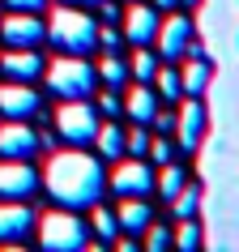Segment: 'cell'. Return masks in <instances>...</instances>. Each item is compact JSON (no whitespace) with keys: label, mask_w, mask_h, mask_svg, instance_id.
<instances>
[{"label":"cell","mask_w":239,"mask_h":252,"mask_svg":"<svg viewBox=\"0 0 239 252\" xmlns=\"http://www.w3.org/2000/svg\"><path fill=\"white\" fill-rule=\"evenodd\" d=\"M43 184H47V192H52L56 205H64V210H90L94 201L103 197V162L94 158V154H86V150H60V154H52L47 158V171L39 175Z\"/></svg>","instance_id":"obj_1"},{"label":"cell","mask_w":239,"mask_h":252,"mask_svg":"<svg viewBox=\"0 0 239 252\" xmlns=\"http://www.w3.org/2000/svg\"><path fill=\"white\" fill-rule=\"evenodd\" d=\"M47 26V34L43 39L52 43L56 52H73V56H86L94 52V34H98V26H94L90 13H81V9H52V17L43 22Z\"/></svg>","instance_id":"obj_2"},{"label":"cell","mask_w":239,"mask_h":252,"mask_svg":"<svg viewBox=\"0 0 239 252\" xmlns=\"http://www.w3.org/2000/svg\"><path fill=\"white\" fill-rule=\"evenodd\" d=\"M43 73H47L52 94H60V98H90L94 86H98L94 64L86 56H73V52H60L52 64H43Z\"/></svg>","instance_id":"obj_3"},{"label":"cell","mask_w":239,"mask_h":252,"mask_svg":"<svg viewBox=\"0 0 239 252\" xmlns=\"http://www.w3.org/2000/svg\"><path fill=\"white\" fill-rule=\"evenodd\" d=\"M86 239H90V231L73 210H52L39 218V244L47 252H81Z\"/></svg>","instance_id":"obj_4"},{"label":"cell","mask_w":239,"mask_h":252,"mask_svg":"<svg viewBox=\"0 0 239 252\" xmlns=\"http://www.w3.org/2000/svg\"><path fill=\"white\" fill-rule=\"evenodd\" d=\"M56 133L68 146H90L98 133V107H90L86 98H60L56 107Z\"/></svg>","instance_id":"obj_5"},{"label":"cell","mask_w":239,"mask_h":252,"mask_svg":"<svg viewBox=\"0 0 239 252\" xmlns=\"http://www.w3.org/2000/svg\"><path fill=\"white\" fill-rule=\"evenodd\" d=\"M107 184L116 188L120 197H149V192H154V171H149L141 158H120Z\"/></svg>","instance_id":"obj_6"},{"label":"cell","mask_w":239,"mask_h":252,"mask_svg":"<svg viewBox=\"0 0 239 252\" xmlns=\"http://www.w3.org/2000/svg\"><path fill=\"white\" fill-rule=\"evenodd\" d=\"M120 34H124V43H133V47H146V43H154V34H158V9H154V4H141V0H133V4L124 9Z\"/></svg>","instance_id":"obj_7"},{"label":"cell","mask_w":239,"mask_h":252,"mask_svg":"<svg viewBox=\"0 0 239 252\" xmlns=\"http://www.w3.org/2000/svg\"><path fill=\"white\" fill-rule=\"evenodd\" d=\"M154 43H158V56H162V60L175 64V60L188 52V43H192V22L179 17V13L158 17V34H154Z\"/></svg>","instance_id":"obj_8"},{"label":"cell","mask_w":239,"mask_h":252,"mask_svg":"<svg viewBox=\"0 0 239 252\" xmlns=\"http://www.w3.org/2000/svg\"><path fill=\"white\" fill-rule=\"evenodd\" d=\"M43 34H47V26L30 9H13V13L0 22V39L9 43V47H34V43H43Z\"/></svg>","instance_id":"obj_9"},{"label":"cell","mask_w":239,"mask_h":252,"mask_svg":"<svg viewBox=\"0 0 239 252\" xmlns=\"http://www.w3.org/2000/svg\"><path fill=\"white\" fill-rule=\"evenodd\" d=\"M34 188H39V171L26 158H0V197L26 201Z\"/></svg>","instance_id":"obj_10"},{"label":"cell","mask_w":239,"mask_h":252,"mask_svg":"<svg viewBox=\"0 0 239 252\" xmlns=\"http://www.w3.org/2000/svg\"><path fill=\"white\" fill-rule=\"evenodd\" d=\"M34 226V210L26 201H13V197H0V244H22Z\"/></svg>","instance_id":"obj_11"},{"label":"cell","mask_w":239,"mask_h":252,"mask_svg":"<svg viewBox=\"0 0 239 252\" xmlns=\"http://www.w3.org/2000/svg\"><path fill=\"white\" fill-rule=\"evenodd\" d=\"M39 150V137L26 120H4L0 124V158H30Z\"/></svg>","instance_id":"obj_12"},{"label":"cell","mask_w":239,"mask_h":252,"mask_svg":"<svg viewBox=\"0 0 239 252\" xmlns=\"http://www.w3.org/2000/svg\"><path fill=\"white\" fill-rule=\"evenodd\" d=\"M0 111L9 120H30V116H39V94L26 81H4L0 86Z\"/></svg>","instance_id":"obj_13"},{"label":"cell","mask_w":239,"mask_h":252,"mask_svg":"<svg viewBox=\"0 0 239 252\" xmlns=\"http://www.w3.org/2000/svg\"><path fill=\"white\" fill-rule=\"evenodd\" d=\"M201 128H205V107L197 103V94H188V103L175 111V141L184 150L201 146Z\"/></svg>","instance_id":"obj_14"},{"label":"cell","mask_w":239,"mask_h":252,"mask_svg":"<svg viewBox=\"0 0 239 252\" xmlns=\"http://www.w3.org/2000/svg\"><path fill=\"white\" fill-rule=\"evenodd\" d=\"M0 73L9 81H30L43 73V56L34 47H9V52L0 56Z\"/></svg>","instance_id":"obj_15"},{"label":"cell","mask_w":239,"mask_h":252,"mask_svg":"<svg viewBox=\"0 0 239 252\" xmlns=\"http://www.w3.org/2000/svg\"><path fill=\"white\" fill-rule=\"evenodd\" d=\"M154 111H158V98L149 90V81H133L124 90V116H133V124H149Z\"/></svg>","instance_id":"obj_16"},{"label":"cell","mask_w":239,"mask_h":252,"mask_svg":"<svg viewBox=\"0 0 239 252\" xmlns=\"http://www.w3.org/2000/svg\"><path fill=\"white\" fill-rule=\"evenodd\" d=\"M116 222H120V231H128V235H141V231L154 222V210L146 205V197H124V205L116 210Z\"/></svg>","instance_id":"obj_17"},{"label":"cell","mask_w":239,"mask_h":252,"mask_svg":"<svg viewBox=\"0 0 239 252\" xmlns=\"http://www.w3.org/2000/svg\"><path fill=\"white\" fill-rule=\"evenodd\" d=\"M179 86H184V94H205V86H209L205 56H188V64L179 68Z\"/></svg>","instance_id":"obj_18"},{"label":"cell","mask_w":239,"mask_h":252,"mask_svg":"<svg viewBox=\"0 0 239 252\" xmlns=\"http://www.w3.org/2000/svg\"><path fill=\"white\" fill-rule=\"evenodd\" d=\"M94 73L103 77V86H111V90H120L124 81H128V64L124 60H116V52H103V60L94 64Z\"/></svg>","instance_id":"obj_19"},{"label":"cell","mask_w":239,"mask_h":252,"mask_svg":"<svg viewBox=\"0 0 239 252\" xmlns=\"http://www.w3.org/2000/svg\"><path fill=\"white\" fill-rule=\"evenodd\" d=\"M94 146H98V154H103V158H120V154H124V133H120L116 124H98Z\"/></svg>","instance_id":"obj_20"},{"label":"cell","mask_w":239,"mask_h":252,"mask_svg":"<svg viewBox=\"0 0 239 252\" xmlns=\"http://www.w3.org/2000/svg\"><path fill=\"white\" fill-rule=\"evenodd\" d=\"M171 210H175V218H197V210H201V188H197V184H184V188L171 197Z\"/></svg>","instance_id":"obj_21"},{"label":"cell","mask_w":239,"mask_h":252,"mask_svg":"<svg viewBox=\"0 0 239 252\" xmlns=\"http://www.w3.org/2000/svg\"><path fill=\"white\" fill-rule=\"evenodd\" d=\"M184 184H188V175L179 171V167H171V162H162V171L154 175V188H158V192H162L167 201H171V197H175V192H179Z\"/></svg>","instance_id":"obj_22"},{"label":"cell","mask_w":239,"mask_h":252,"mask_svg":"<svg viewBox=\"0 0 239 252\" xmlns=\"http://www.w3.org/2000/svg\"><path fill=\"white\" fill-rule=\"evenodd\" d=\"M90 226H94V235L103 239V244H107V239H116V235H120V222H116V214H111V210H103V205H98V201H94Z\"/></svg>","instance_id":"obj_23"},{"label":"cell","mask_w":239,"mask_h":252,"mask_svg":"<svg viewBox=\"0 0 239 252\" xmlns=\"http://www.w3.org/2000/svg\"><path fill=\"white\" fill-rule=\"evenodd\" d=\"M158 73V60H154V52H146V47H137L133 60H128V77L133 81H149Z\"/></svg>","instance_id":"obj_24"},{"label":"cell","mask_w":239,"mask_h":252,"mask_svg":"<svg viewBox=\"0 0 239 252\" xmlns=\"http://www.w3.org/2000/svg\"><path fill=\"white\" fill-rule=\"evenodd\" d=\"M154 81H158V90H162V98H167V103H175V98L184 94V86H179V73H175L171 64L158 68V73H154Z\"/></svg>","instance_id":"obj_25"},{"label":"cell","mask_w":239,"mask_h":252,"mask_svg":"<svg viewBox=\"0 0 239 252\" xmlns=\"http://www.w3.org/2000/svg\"><path fill=\"white\" fill-rule=\"evenodd\" d=\"M171 244H175V248H184V252H192L201 244V226L192 222V218H179V231L171 235Z\"/></svg>","instance_id":"obj_26"},{"label":"cell","mask_w":239,"mask_h":252,"mask_svg":"<svg viewBox=\"0 0 239 252\" xmlns=\"http://www.w3.org/2000/svg\"><path fill=\"white\" fill-rule=\"evenodd\" d=\"M141 244H146L149 252H162V248H171V231L158 226V222H149L146 231H141Z\"/></svg>","instance_id":"obj_27"},{"label":"cell","mask_w":239,"mask_h":252,"mask_svg":"<svg viewBox=\"0 0 239 252\" xmlns=\"http://www.w3.org/2000/svg\"><path fill=\"white\" fill-rule=\"evenodd\" d=\"M124 150H128L133 158H146V150H149V133H146V124H137L133 133H124Z\"/></svg>","instance_id":"obj_28"},{"label":"cell","mask_w":239,"mask_h":252,"mask_svg":"<svg viewBox=\"0 0 239 252\" xmlns=\"http://www.w3.org/2000/svg\"><path fill=\"white\" fill-rule=\"evenodd\" d=\"M146 154L158 162V167H162V162H171V137H162V133L149 137V150H146Z\"/></svg>","instance_id":"obj_29"},{"label":"cell","mask_w":239,"mask_h":252,"mask_svg":"<svg viewBox=\"0 0 239 252\" xmlns=\"http://www.w3.org/2000/svg\"><path fill=\"white\" fill-rule=\"evenodd\" d=\"M120 43H124V34H116L111 26H103L98 34H94V47H103V52H116Z\"/></svg>","instance_id":"obj_30"},{"label":"cell","mask_w":239,"mask_h":252,"mask_svg":"<svg viewBox=\"0 0 239 252\" xmlns=\"http://www.w3.org/2000/svg\"><path fill=\"white\" fill-rule=\"evenodd\" d=\"M149 124H154V133H162V137H171L175 133V111H154V120H149Z\"/></svg>","instance_id":"obj_31"},{"label":"cell","mask_w":239,"mask_h":252,"mask_svg":"<svg viewBox=\"0 0 239 252\" xmlns=\"http://www.w3.org/2000/svg\"><path fill=\"white\" fill-rule=\"evenodd\" d=\"M98 111H103V116H120V111H124V98H116V94H103V98H98Z\"/></svg>","instance_id":"obj_32"},{"label":"cell","mask_w":239,"mask_h":252,"mask_svg":"<svg viewBox=\"0 0 239 252\" xmlns=\"http://www.w3.org/2000/svg\"><path fill=\"white\" fill-rule=\"evenodd\" d=\"M9 9H30V13H39V9H47V0H4Z\"/></svg>","instance_id":"obj_33"},{"label":"cell","mask_w":239,"mask_h":252,"mask_svg":"<svg viewBox=\"0 0 239 252\" xmlns=\"http://www.w3.org/2000/svg\"><path fill=\"white\" fill-rule=\"evenodd\" d=\"M64 4H81V9H98L103 0H64Z\"/></svg>","instance_id":"obj_34"},{"label":"cell","mask_w":239,"mask_h":252,"mask_svg":"<svg viewBox=\"0 0 239 252\" xmlns=\"http://www.w3.org/2000/svg\"><path fill=\"white\" fill-rule=\"evenodd\" d=\"M179 0H154V9H175Z\"/></svg>","instance_id":"obj_35"},{"label":"cell","mask_w":239,"mask_h":252,"mask_svg":"<svg viewBox=\"0 0 239 252\" xmlns=\"http://www.w3.org/2000/svg\"><path fill=\"white\" fill-rule=\"evenodd\" d=\"M184 4H201V0H184Z\"/></svg>","instance_id":"obj_36"}]
</instances>
